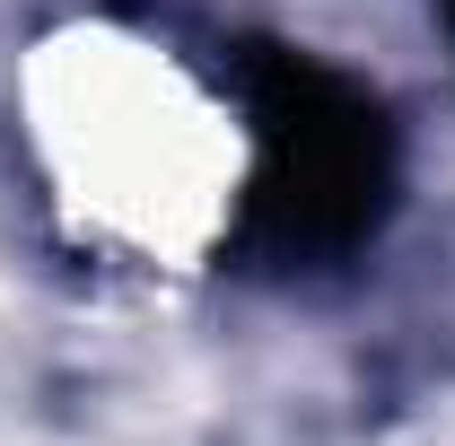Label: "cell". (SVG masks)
<instances>
[{
    "label": "cell",
    "mask_w": 455,
    "mask_h": 446,
    "mask_svg": "<svg viewBox=\"0 0 455 446\" xmlns=\"http://www.w3.org/2000/svg\"><path fill=\"white\" fill-rule=\"evenodd\" d=\"M236 97L254 123V175H245L236 245L272 272L359 254L386 227V202H395L386 106L359 79L324 70L315 53H289V44H245Z\"/></svg>",
    "instance_id": "cell-1"
},
{
    "label": "cell",
    "mask_w": 455,
    "mask_h": 446,
    "mask_svg": "<svg viewBox=\"0 0 455 446\" xmlns=\"http://www.w3.org/2000/svg\"><path fill=\"white\" fill-rule=\"evenodd\" d=\"M438 9H447V18H455V0H438Z\"/></svg>",
    "instance_id": "cell-2"
}]
</instances>
